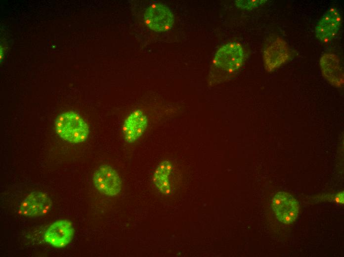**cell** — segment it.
<instances>
[{"label":"cell","mask_w":344,"mask_h":257,"mask_svg":"<svg viewBox=\"0 0 344 257\" xmlns=\"http://www.w3.org/2000/svg\"><path fill=\"white\" fill-rule=\"evenodd\" d=\"M289 57L287 43L280 38H276L265 49L263 60L266 69L272 71L285 62Z\"/></svg>","instance_id":"obj_10"},{"label":"cell","mask_w":344,"mask_h":257,"mask_svg":"<svg viewBox=\"0 0 344 257\" xmlns=\"http://www.w3.org/2000/svg\"><path fill=\"white\" fill-rule=\"evenodd\" d=\"M144 21L150 29L158 32H165L171 29L174 21L171 9L161 3H153L146 10Z\"/></svg>","instance_id":"obj_4"},{"label":"cell","mask_w":344,"mask_h":257,"mask_svg":"<svg viewBox=\"0 0 344 257\" xmlns=\"http://www.w3.org/2000/svg\"><path fill=\"white\" fill-rule=\"evenodd\" d=\"M336 201L341 204H344V192L339 193L336 196L335 198Z\"/></svg>","instance_id":"obj_14"},{"label":"cell","mask_w":344,"mask_h":257,"mask_svg":"<svg viewBox=\"0 0 344 257\" xmlns=\"http://www.w3.org/2000/svg\"><path fill=\"white\" fill-rule=\"evenodd\" d=\"M92 180L96 188L105 195L115 196L121 190V178L117 171L108 165L99 166L95 171Z\"/></svg>","instance_id":"obj_3"},{"label":"cell","mask_w":344,"mask_h":257,"mask_svg":"<svg viewBox=\"0 0 344 257\" xmlns=\"http://www.w3.org/2000/svg\"><path fill=\"white\" fill-rule=\"evenodd\" d=\"M244 58V50L240 43L232 42L223 45L214 55L210 78L215 82L223 81L240 69Z\"/></svg>","instance_id":"obj_1"},{"label":"cell","mask_w":344,"mask_h":257,"mask_svg":"<svg viewBox=\"0 0 344 257\" xmlns=\"http://www.w3.org/2000/svg\"><path fill=\"white\" fill-rule=\"evenodd\" d=\"M342 18L340 11L330 8L324 13L315 27L316 37L321 42H328L334 38L340 30Z\"/></svg>","instance_id":"obj_9"},{"label":"cell","mask_w":344,"mask_h":257,"mask_svg":"<svg viewBox=\"0 0 344 257\" xmlns=\"http://www.w3.org/2000/svg\"><path fill=\"white\" fill-rule=\"evenodd\" d=\"M173 168L171 161L164 160L158 165L153 175L152 180L155 186L165 195H169L172 192L171 176Z\"/></svg>","instance_id":"obj_12"},{"label":"cell","mask_w":344,"mask_h":257,"mask_svg":"<svg viewBox=\"0 0 344 257\" xmlns=\"http://www.w3.org/2000/svg\"><path fill=\"white\" fill-rule=\"evenodd\" d=\"M272 207L278 219L285 224H290L298 217L299 203L288 193H276L272 200Z\"/></svg>","instance_id":"obj_5"},{"label":"cell","mask_w":344,"mask_h":257,"mask_svg":"<svg viewBox=\"0 0 344 257\" xmlns=\"http://www.w3.org/2000/svg\"><path fill=\"white\" fill-rule=\"evenodd\" d=\"M320 66L324 77L332 85L337 86L343 85V70L337 55L330 53L323 54L320 59Z\"/></svg>","instance_id":"obj_11"},{"label":"cell","mask_w":344,"mask_h":257,"mask_svg":"<svg viewBox=\"0 0 344 257\" xmlns=\"http://www.w3.org/2000/svg\"><path fill=\"white\" fill-rule=\"evenodd\" d=\"M51 207V201L45 193L33 192L21 202L19 212L26 216H39L48 213Z\"/></svg>","instance_id":"obj_8"},{"label":"cell","mask_w":344,"mask_h":257,"mask_svg":"<svg viewBox=\"0 0 344 257\" xmlns=\"http://www.w3.org/2000/svg\"><path fill=\"white\" fill-rule=\"evenodd\" d=\"M148 125L147 116L140 109L131 112L125 119L122 132L124 140L132 143L138 140L145 132Z\"/></svg>","instance_id":"obj_6"},{"label":"cell","mask_w":344,"mask_h":257,"mask_svg":"<svg viewBox=\"0 0 344 257\" xmlns=\"http://www.w3.org/2000/svg\"><path fill=\"white\" fill-rule=\"evenodd\" d=\"M54 127L57 134L72 143H79L87 140L89 134L88 124L82 117L74 111L60 114L55 119Z\"/></svg>","instance_id":"obj_2"},{"label":"cell","mask_w":344,"mask_h":257,"mask_svg":"<svg viewBox=\"0 0 344 257\" xmlns=\"http://www.w3.org/2000/svg\"><path fill=\"white\" fill-rule=\"evenodd\" d=\"M266 0H236V5L242 9H252L258 7L264 3Z\"/></svg>","instance_id":"obj_13"},{"label":"cell","mask_w":344,"mask_h":257,"mask_svg":"<svg viewBox=\"0 0 344 257\" xmlns=\"http://www.w3.org/2000/svg\"><path fill=\"white\" fill-rule=\"evenodd\" d=\"M74 230L72 224L66 219L56 221L46 230L44 239L49 245L56 248L68 245L73 239Z\"/></svg>","instance_id":"obj_7"}]
</instances>
